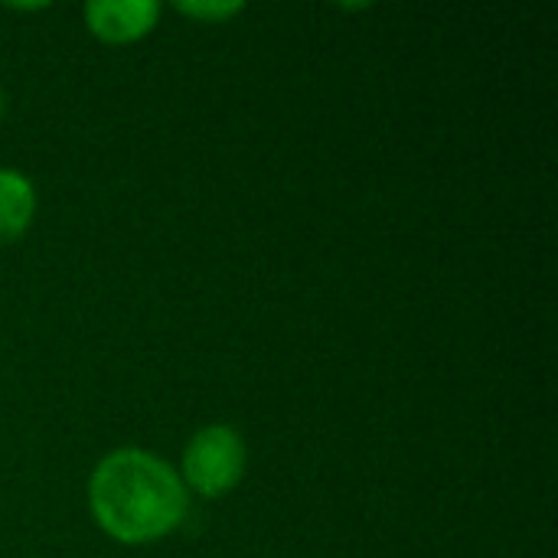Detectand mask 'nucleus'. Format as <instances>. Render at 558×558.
<instances>
[{"label":"nucleus","mask_w":558,"mask_h":558,"mask_svg":"<svg viewBox=\"0 0 558 558\" xmlns=\"http://www.w3.org/2000/svg\"><path fill=\"white\" fill-rule=\"evenodd\" d=\"M88 510L105 536L124 546H144L180 530L190 510V490L160 454L118 448L105 454L88 477Z\"/></svg>","instance_id":"1"},{"label":"nucleus","mask_w":558,"mask_h":558,"mask_svg":"<svg viewBox=\"0 0 558 558\" xmlns=\"http://www.w3.org/2000/svg\"><path fill=\"white\" fill-rule=\"evenodd\" d=\"M245 464L248 451L242 435L232 425H206L183 448L180 481L196 497L219 500L242 484Z\"/></svg>","instance_id":"2"},{"label":"nucleus","mask_w":558,"mask_h":558,"mask_svg":"<svg viewBox=\"0 0 558 558\" xmlns=\"http://www.w3.org/2000/svg\"><path fill=\"white\" fill-rule=\"evenodd\" d=\"M160 20L157 0H92L85 3V23L101 43H134L147 36Z\"/></svg>","instance_id":"3"},{"label":"nucleus","mask_w":558,"mask_h":558,"mask_svg":"<svg viewBox=\"0 0 558 558\" xmlns=\"http://www.w3.org/2000/svg\"><path fill=\"white\" fill-rule=\"evenodd\" d=\"M36 219V186L23 170L0 167V242H16Z\"/></svg>","instance_id":"4"},{"label":"nucleus","mask_w":558,"mask_h":558,"mask_svg":"<svg viewBox=\"0 0 558 558\" xmlns=\"http://www.w3.org/2000/svg\"><path fill=\"white\" fill-rule=\"evenodd\" d=\"M177 10L190 20H203V23H222V20H232L235 13H242L245 7L239 0H180Z\"/></svg>","instance_id":"5"},{"label":"nucleus","mask_w":558,"mask_h":558,"mask_svg":"<svg viewBox=\"0 0 558 558\" xmlns=\"http://www.w3.org/2000/svg\"><path fill=\"white\" fill-rule=\"evenodd\" d=\"M3 114H7V95H3V88H0V121H3Z\"/></svg>","instance_id":"6"}]
</instances>
